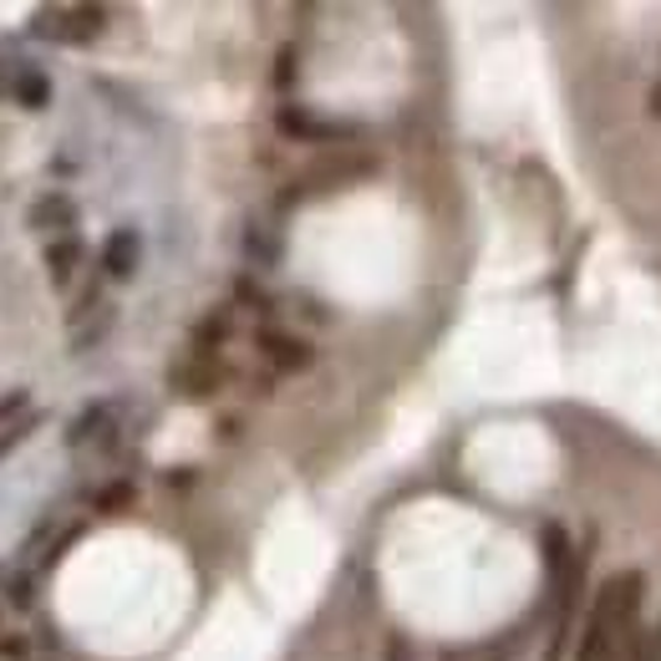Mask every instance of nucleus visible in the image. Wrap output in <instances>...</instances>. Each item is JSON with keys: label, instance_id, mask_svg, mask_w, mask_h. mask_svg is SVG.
<instances>
[{"label": "nucleus", "instance_id": "obj_9", "mask_svg": "<svg viewBox=\"0 0 661 661\" xmlns=\"http://www.w3.org/2000/svg\"><path fill=\"white\" fill-rule=\"evenodd\" d=\"M11 97H16V108L26 112H47L51 108V77L41 72V67H31V61H21L11 77Z\"/></svg>", "mask_w": 661, "mask_h": 661}, {"label": "nucleus", "instance_id": "obj_6", "mask_svg": "<svg viewBox=\"0 0 661 661\" xmlns=\"http://www.w3.org/2000/svg\"><path fill=\"white\" fill-rule=\"evenodd\" d=\"M276 132H280V138H290V143H316V148L357 138V128H351V122H326V118H316L311 108H296V102L276 108Z\"/></svg>", "mask_w": 661, "mask_h": 661}, {"label": "nucleus", "instance_id": "obj_20", "mask_svg": "<svg viewBox=\"0 0 661 661\" xmlns=\"http://www.w3.org/2000/svg\"><path fill=\"white\" fill-rule=\"evenodd\" d=\"M625 661H661L657 631H641V625H637V641H631V657H625Z\"/></svg>", "mask_w": 661, "mask_h": 661}, {"label": "nucleus", "instance_id": "obj_2", "mask_svg": "<svg viewBox=\"0 0 661 661\" xmlns=\"http://www.w3.org/2000/svg\"><path fill=\"white\" fill-rule=\"evenodd\" d=\"M367 173H377V158L372 153H351V148H331V153L316 163V169H306L301 179L290 183L286 204H296L301 193H321V189H341V183L351 179H367Z\"/></svg>", "mask_w": 661, "mask_h": 661}, {"label": "nucleus", "instance_id": "obj_26", "mask_svg": "<svg viewBox=\"0 0 661 661\" xmlns=\"http://www.w3.org/2000/svg\"><path fill=\"white\" fill-rule=\"evenodd\" d=\"M651 112H657V118H661V87H657V92H651Z\"/></svg>", "mask_w": 661, "mask_h": 661}, {"label": "nucleus", "instance_id": "obj_22", "mask_svg": "<svg viewBox=\"0 0 661 661\" xmlns=\"http://www.w3.org/2000/svg\"><path fill=\"white\" fill-rule=\"evenodd\" d=\"M77 540H82V524H72V529H67V534H61L57 544H51V550H47V560H41V570H51V565H57V560H61V554H67V550H72Z\"/></svg>", "mask_w": 661, "mask_h": 661}, {"label": "nucleus", "instance_id": "obj_25", "mask_svg": "<svg viewBox=\"0 0 661 661\" xmlns=\"http://www.w3.org/2000/svg\"><path fill=\"white\" fill-rule=\"evenodd\" d=\"M169 489H193V469H169Z\"/></svg>", "mask_w": 661, "mask_h": 661}, {"label": "nucleus", "instance_id": "obj_17", "mask_svg": "<svg viewBox=\"0 0 661 661\" xmlns=\"http://www.w3.org/2000/svg\"><path fill=\"white\" fill-rule=\"evenodd\" d=\"M296 61H301V51H296V47H280L276 51V72H270V82H276L280 92H290V87H296Z\"/></svg>", "mask_w": 661, "mask_h": 661}, {"label": "nucleus", "instance_id": "obj_8", "mask_svg": "<svg viewBox=\"0 0 661 661\" xmlns=\"http://www.w3.org/2000/svg\"><path fill=\"white\" fill-rule=\"evenodd\" d=\"M138 260H143V234L138 229H112L102 250H97V264H102V276L108 280H132L138 276Z\"/></svg>", "mask_w": 661, "mask_h": 661}, {"label": "nucleus", "instance_id": "obj_23", "mask_svg": "<svg viewBox=\"0 0 661 661\" xmlns=\"http://www.w3.org/2000/svg\"><path fill=\"white\" fill-rule=\"evenodd\" d=\"M382 661H422V657L408 647V637H392V641H387V657Z\"/></svg>", "mask_w": 661, "mask_h": 661}, {"label": "nucleus", "instance_id": "obj_18", "mask_svg": "<svg viewBox=\"0 0 661 661\" xmlns=\"http://www.w3.org/2000/svg\"><path fill=\"white\" fill-rule=\"evenodd\" d=\"M234 296H240L244 306H254V311H260V316H276V301H270V296H264V290L254 286L250 276H240V286H234Z\"/></svg>", "mask_w": 661, "mask_h": 661}, {"label": "nucleus", "instance_id": "obj_14", "mask_svg": "<svg viewBox=\"0 0 661 661\" xmlns=\"http://www.w3.org/2000/svg\"><path fill=\"white\" fill-rule=\"evenodd\" d=\"M108 412H112L108 402H87V408H82V418L72 422V433H67V448H82L87 438H92L97 428H102V422H108Z\"/></svg>", "mask_w": 661, "mask_h": 661}, {"label": "nucleus", "instance_id": "obj_15", "mask_svg": "<svg viewBox=\"0 0 661 661\" xmlns=\"http://www.w3.org/2000/svg\"><path fill=\"white\" fill-rule=\"evenodd\" d=\"M41 422H47V418H41V412H26V418H21V422H11V428H0V458H11V453H16V448H21V443H26V438L37 433Z\"/></svg>", "mask_w": 661, "mask_h": 661}, {"label": "nucleus", "instance_id": "obj_4", "mask_svg": "<svg viewBox=\"0 0 661 661\" xmlns=\"http://www.w3.org/2000/svg\"><path fill=\"white\" fill-rule=\"evenodd\" d=\"M224 382H229V367L219 357H199V351H189L183 361H173L169 367L173 397H189V402H209L214 392H224Z\"/></svg>", "mask_w": 661, "mask_h": 661}, {"label": "nucleus", "instance_id": "obj_13", "mask_svg": "<svg viewBox=\"0 0 661 661\" xmlns=\"http://www.w3.org/2000/svg\"><path fill=\"white\" fill-rule=\"evenodd\" d=\"M138 504V483L132 479H112L92 493V514H122V509Z\"/></svg>", "mask_w": 661, "mask_h": 661}, {"label": "nucleus", "instance_id": "obj_3", "mask_svg": "<svg viewBox=\"0 0 661 661\" xmlns=\"http://www.w3.org/2000/svg\"><path fill=\"white\" fill-rule=\"evenodd\" d=\"M108 26L102 6H57V11H37V37L61 41V47H92Z\"/></svg>", "mask_w": 661, "mask_h": 661}, {"label": "nucleus", "instance_id": "obj_5", "mask_svg": "<svg viewBox=\"0 0 661 661\" xmlns=\"http://www.w3.org/2000/svg\"><path fill=\"white\" fill-rule=\"evenodd\" d=\"M254 351L264 357V367L280 377H301L316 367V347L301 337H290V331H280V326H260L254 331Z\"/></svg>", "mask_w": 661, "mask_h": 661}, {"label": "nucleus", "instance_id": "obj_24", "mask_svg": "<svg viewBox=\"0 0 661 661\" xmlns=\"http://www.w3.org/2000/svg\"><path fill=\"white\" fill-rule=\"evenodd\" d=\"M26 651H31V641L16 637V641H0V661H21Z\"/></svg>", "mask_w": 661, "mask_h": 661}, {"label": "nucleus", "instance_id": "obj_11", "mask_svg": "<svg viewBox=\"0 0 661 661\" xmlns=\"http://www.w3.org/2000/svg\"><path fill=\"white\" fill-rule=\"evenodd\" d=\"M234 337V306H214V311L204 316V321L193 326V351H199V357H214L219 347H224V341Z\"/></svg>", "mask_w": 661, "mask_h": 661}, {"label": "nucleus", "instance_id": "obj_1", "mask_svg": "<svg viewBox=\"0 0 661 661\" xmlns=\"http://www.w3.org/2000/svg\"><path fill=\"white\" fill-rule=\"evenodd\" d=\"M647 595L641 570H615L595 585V601L585 611V625L575 637V661H625L637 641V611Z\"/></svg>", "mask_w": 661, "mask_h": 661}, {"label": "nucleus", "instance_id": "obj_10", "mask_svg": "<svg viewBox=\"0 0 661 661\" xmlns=\"http://www.w3.org/2000/svg\"><path fill=\"white\" fill-rule=\"evenodd\" d=\"M82 240H77V234H67V240H47V254H41V260H47V276H51V286L57 290H67L72 286V276H77V264H82Z\"/></svg>", "mask_w": 661, "mask_h": 661}, {"label": "nucleus", "instance_id": "obj_7", "mask_svg": "<svg viewBox=\"0 0 661 661\" xmlns=\"http://www.w3.org/2000/svg\"><path fill=\"white\" fill-rule=\"evenodd\" d=\"M26 224L37 234H51V240H67V234H77V199L61 189H47L37 204L26 209Z\"/></svg>", "mask_w": 661, "mask_h": 661}, {"label": "nucleus", "instance_id": "obj_16", "mask_svg": "<svg viewBox=\"0 0 661 661\" xmlns=\"http://www.w3.org/2000/svg\"><path fill=\"white\" fill-rule=\"evenodd\" d=\"M244 250H250V260H254V264H276V260H280V244H276V240H264V229H260V224L244 229Z\"/></svg>", "mask_w": 661, "mask_h": 661}, {"label": "nucleus", "instance_id": "obj_21", "mask_svg": "<svg viewBox=\"0 0 661 661\" xmlns=\"http://www.w3.org/2000/svg\"><path fill=\"white\" fill-rule=\"evenodd\" d=\"M26 408H31V392H26V387L6 392V397H0V428H11V422H16V412H26Z\"/></svg>", "mask_w": 661, "mask_h": 661}, {"label": "nucleus", "instance_id": "obj_12", "mask_svg": "<svg viewBox=\"0 0 661 661\" xmlns=\"http://www.w3.org/2000/svg\"><path fill=\"white\" fill-rule=\"evenodd\" d=\"M540 550H544V575H560V570L575 560V544H570V534L560 524H544V534H540Z\"/></svg>", "mask_w": 661, "mask_h": 661}, {"label": "nucleus", "instance_id": "obj_19", "mask_svg": "<svg viewBox=\"0 0 661 661\" xmlns=\"http://www.w3.org/2000/svg\"><path fill=\"white\" fill-rule=\"evenodd\" d=\"M31 575H11L6 580V605H16V611H31Z\"/></svg>", "mask_w": 661, "mask_h": 661}]
</instances>
